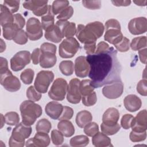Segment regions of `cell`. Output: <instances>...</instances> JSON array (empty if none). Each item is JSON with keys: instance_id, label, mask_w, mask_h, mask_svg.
Listing matches in <instances>:
<instances>
[{"instance_id": "obj_43", "label": "cell", "mask_w": 147, "mask_h": 147, "mask_svg": "<svg viewBox=\"0 0 147 147\" xmlns=\"http://www.w3.org/2000/svg\"><path fill=\"white\" fill-rule=\"evenodd\" d=\"M51 140L53 144L55 145H60L64 142L63 134L57 130H53L51 131Z\"/></svg>"}, {"instance_id": "obj_41", "label": "cell", "mask_w": 147, "mask_h": 147, "mask_svg": "<svg viewBox=\"0 0 147 147\" xmlns=\"http://www.w3.org/2000/svg\"><path fill=\"white\" fill-rule=\"evenodd\" d=\"M41 94L37 91L33 86L29 87L26 90V97L29 100L32 102L38 101L41 98Z\"/></svg>"}, {"instance_id": "obj_14", "label": "cell", "mask_w": 147, "mask_h": 147, "mask_svg": "<svg viewBox=\"0 0 147 147\" xmlns=\"http://www.w3.org/2000/svg\"><path fill=\"white\" fill-rule=\"evenodd\" d=\"M123 91V84L122 81H118L105 85L102 88V94L107 98L114 99L121 96Z\"/></svg>"}, {"instance_id": "obj_2", "label": "cell", "mask_w": 147, "mask_h": 147, "mask_svg": "<svg viewBox=\"0 0 147 147\" xmlns=\"http://www.w3.org/2000/svg\"><path fill=\"white\" fill-rule=\"evenodd\" d=\"M20 110L22 117V122L28 126L34 123L36 119L42 114V108L34 102L24 100L20 106Z\"/></svg>"}, {"instance_id": "obj_57", "label": "cell", "mask_w": 147, "mask_h": 147, "mask_svg": "<svg viewBox=\"0 0 147 147\" xmlns=\"http://www.w3.org/2000/svg\"><path fill=\"white\" fill-rule=\"evenodd\" d=\"M96 48V42L88 44H84V49H85L86 52L88 55L94 54L95 52Z\"/></svg>"}, {"instance_id": "obj_58", "label": "cell", "mask_w": 147, "mask_h": 147, "mask_svg": "<svg viewBox=\"0 0 147 147\" xmlns=\"http://www.w3.org/2000/svg\"><path fill=\"white\" fill-rule=\"evenodd\" d=\"M146 48H145L138 51L140 60L141 63L145 64L146 63Z\"/></svg>"}, {"instance_id": "obj_17", "label": "cell", "mask_w": 147, "mask_h": 147, "mask_svg": "<svg viewBox=\"0 0 147 147\" xmlns=\"http://www.w3.org/2000/svg\"><path fill=\"white\" fill-rule=\"evenodd\" d=\"M147 112L145 109L140 111L134 117L131 123V129L135 131L142 132L145 131L147 129Z\"/></svg>"}, {"instance_id": "obj_52", "label": "cell", "mask_w": 147, "mask_h": 147, "mask_svg": "<svg viewBox=\"0 0 147 147\" xmlns=\"http://www.w3.org/2000/svg\"><path fill=\"white\" fill-rule=\"evenodd\" d=\"M146 83H147L146 79H143L138 83L136 87L137 92L140 95L145 96L147 95Z\"/></svg>"}, {"instance_id": "obj_3", "label": "cell", "mask_w": 147, "mask_h": 147, "mask_svg": "<svg viewBox=\"0 0 147 147\" xmlns=\"http://www.w3.org/2000/svg\"><path fill=\"white\" fill-rule=\"evenodd\" d=\"M32 133V127L24 124L22 122L18 123L13 129L11 136L9 141L10 147H22L25 145V140Z\"/></svg>"}, {"instance_id": "obj_26", "label": "cell", "mask_w": 147, "mask_h": 147, "mask_svg": "<svg viewBox=\"0 0 147 147\" xmlns=\"http://www.w3.org/2000/svg\"><path fill=\"white\" fill-rule=\"evenodd\" d=\"M92 142L96 147L112 146L111 144V139L105 134L99 131L92 137Z\"/></svg>"}, {"instance_id": "obj_56", "label": "cell", "mask_w": 147, "mask_h": 147, "mask_svg": "<svg viewBox=\"0 0 147 147\" xmlns=\"http://www.w3.org/2000/svg\"><path fill=\"white\" fill-rule=\"evenodd\" d=\"M109 47H110L107 43L105 41H101L98 44L95 53H98L106 51L109 48Z\"/></svg>"}, {"instance_id": "obj_36", "label": "cell", "mask_w": 147, "mask_h": 147, "mask_svg": "<svg viewBox=\"0 0 147 147\" xmlns=\"http://www.w3.org/2000/svg\"><path fill=\"white\" fill-rule=\"evenodd\" d=\"M69 3V1L67 0H57L53 1L52 5L51 6L53 14L56 15L57 14H60L63 10L68 6Z\"/></svg>"}, {"instance_id": "obj_5", "label": "cell", "mask_w": 147, "mask_h": 147, "mask_svg": "<svg viewBox=\"0 0 147 147\" xmlns=\"http://www.w3.org/2000/svg\"><path fill=\"white\" fill-rule=\"evenodd\" d=\"M90 80L84 79L80 83V91L82 96V103L86 106H92L97 101V96L94 88L90 84Z\"/></svg>"}, {"instance_id": "obj_31", "label": "cell", "mask_w": 147, "mask_h": 147, "mask_svg": "<svg viewBox=\"0 0 147 147\" xmlns=\"http://www.w3.org/2000/svg\"><path fill=\"white\" fill-rule=\"evenodd\" d=\"M89 138L87 136L78 135L72 137L69 141V144L74 147H83L89 143Z\"/></svg>"}, {"instance_id": "obj_63", "label": "cell", "mask_w": 147, "mask_h": 147, "mask_svg": "<svg viewBox=\"0 0 147 147\" xmlns=\"http://www.w3.org/2000/svg\"><path fill=\"white\" fill-rule=\"evenodd\" d=\"M5 116L3 117V114H1V128H2L3 126V125L5 124Z\"/></svg>"}, {"instance_id": "obj_49", "label": "cell", "mask_w": 147, "mask_h": 147, "mask_svg": "<svg viewBox=\"0 0 147 147\" xmlns=\"http://www.w3.org/2000/svg\"><path fill=\"white\" fill-rule=\"evenodd\" d=\"M134 117L131 114H126L122 116V119L121 120V126L124 129H129L131 127V123Z\"/></svg>"}, {"instance_id": "obj_29", "label": "cell", "mask_w": 147, "mask_h": 147, "mask_svg": "<svg viewBox=\"0 0 147 147\" xmlns=\"http://www.w3.org/2000/svg\"><path fill=\"white\" fill-rule=\"evenodd\" d=\"M0 22L2 26L10 23H13V15L6 7L1 4L0 5Z\"/></svg>"}, {"instance_id": "obj_6", "label": "cell", "mask_w": 147, "mask_h": 147, "mask_svg": "<svg viewBox=\"0 0 147 147\" xmlns=\"http://www.w3.org/2000/svg\"><path fill=\"white\" fill-rule=\"evenodd\" d=\"M59 49V53L61 57L71 58L79 50L80 44L74 37L66 38L60 43Z\"/></svg>"}, {"instance_id": "obj_34", "label": "cell", "mask_w": 147, "mask_h": 147, "mask_svg": "<svg viewBox=\"0 0 147 147\" xmlns=\"http://www.w3.org/2000/svg\"><path fill=\"white\" fill-rule=\"evenodd\" d=\"M92 31L97 38H100L103 34L105 27L103 24L99 21H95L86 25Z\"/></svg>"}, {"instance_id": "obj_13", "label": "cell", "mask_w": 147, "mask_h": 147, "mask_svg": "<svg viewBox=\"0 0 147 147\" xmlns=\"http://www.w3.org/2000/svg\"><path fill=\"white\" fill-rule=\"evenodd\" d=\"M76 36L79 41L84 44L96 42L98 39L88 26L82 24L78 25Z\"/></svg>"}, {"instance_id": "obj_24", "label": "cell", "mask_w": 147, "mask_h": 147, "mask_svg": "<svg viewBox=\"0 0 147 147\" xmlns=\"http://www.w3.org/2000/svg\"><path fill=\"white\" fill-rule=\"evenodd\" d=\"M56 54L50 52H41L40 59V65L44 68H49L53 67L56 63Z\"/></svg>"}, {"instance_id": "obj_12", "label": "cell", "mask_w": 147, "mask_h": 147, "mask_svg": "<svg viewBox=\"0 0 147 147\" xmlns=\"http://www.w3.org/2000/svg\"><path fill=\"white\" fill-rule=\"evenodd\" d=\"M80 81L77 78L71 79L68 85L67 91V100L72 104H78L80 102L82 96L80 91Z\"/></svg>"}, {"instance_id": "obj_27", "label": "cell", "mask_w": 147, "mask_h": 147, "mask_svg": "<svg viewBox=\"0 0 147 147\" xmlns=\"http://www.w3.org/2000/svg\"><path fill=\"white\" fill-rule=\"evenodd\" d=\"M92 120V116L90 112L87 110H82L78 113L76 116V123L80 127H84Z\"/></svg>"}, {"instance_id": "obj_28", "label": "cell", "mask_w": 147, "mask_h": 147, "mask_svg": "<svg viewBox=\"0 0 147 147\" xmlns=\"http://www.w3.org/2000/svg\"><path fill=\"white\" fill-rule=\"evenodd\" d=\"M19 30V28L14 23L5 25L2 26L3 36L6 40H13Z\"/></svg>"}, {"instance_id": "obj_22", "label": "cell", "mask_w": 147, "mask_h": 147, "mask_svg": "<svg viewBox=\"0 0 147 147\" xmlns=\"http://www.w3.org/2000/svg\"><path fill=\"white\" fill-rule=\"evenodd\" d=\"M119 118V113L114 107L109 108L103 114L102 123L107 125H114L118 123Z\"/></svg>"}, {"instance_id": "obj_19", "label": "cell", "mask_w": 147, "mask_h": 147, "mask_svg": "<svg viewBox=\"0 0 147 147\" xmlns=\"http://www.w3.org/2000/svg\"><path fill=\"white\" fill-rule=\"evenodd\" d=\"M61 32L63 37H72L76 33V25L74 22H70L68 21H57L56 23Z\"/></svg>"}, {"instance_id": "obj_47", "label": "cell", "mask_w": 147, "mask_h": 147, "mask_svg": "<svg viewBox=\"0 0 147 147\" xmlns=\"http://www.w3.org/2000/svg\"><path fill=\"white\" fill-rule=\"evenodd\" d=\"M74 14V9L72 6H68L67 8L63 10L57 16V19L60 21H67Z\"/></svg>"}, {"instance_id": "obj_7", "label": "cell", "mask_w": 147, "mask_h": 147, "mask_svg": "<svg viewBox=\"0 0 147 147\" xmlns=\"http://www.w3.org/2000/svg\"><path fill=\"white\" fill-rule=\"evenodd\" d=\"M68 83L63 78H57L53 82L49 92V98L55 100H63L67 93Z\"/></svg>"}, {"instance_id": "obj_30", "label": "cell", "mask_w": 147, "mask_h": 147, "mask_svg": "<svg viewBox=\"0 0 147 147\" xmlns=\"http://www.w3.org/2000/svg\"><path fill=\"white\" fill-rule=\"evenodd\" d=\"M54 16L52 10V6L49 5L48 13L41 17V25L44 30H46L55 25Z\"/></svg>"}, {"instance_id": "obj_48", "label": "cell", "mask_w": 147, "mask_h": 147, "mask_svg": "<svg viewBox=\"0 0 147 147\" xmlns=\"http://www.w3.org/2000/svg\"><path fill=\"white\" fill-rule=\"evenodd\" d=\"M114 46L117 50L119 52H127L130 48V41L127 38L123 36L122 40L115 44Z\"/></svg>"}, {"instance_id": "obj_38", "label": "cell", "mask_w": 147, "mask_h": 147, "mask_svg": "<svg viewBox=\"0 0 147 147\" xmlns=\"http://www.w3.org/2000/svg\"><path fill=\"white\" fill-rule=\"evenodd\" d=\"M100 128L103 133L107 136H111L116 134L120 130L121 126L118 123L114 125H107L102 123Z\"/></svg>"}, {"instance_id": "obj_35", "label": "cell", "mask_w": 147, "mask_h": 147, "mask_svg": "<svg viewBox=\"0 0 147 147\" xmlns=\"http://www.w3.org/2000/svg\"><path fill=\"white\" fill-rule=\"evenodd\" d=\"M47 3L48 1H26L23 2L22 5L24 8L33 11L42 6L47 5Z\"/></svg>"}, {"instance_id": "obj_33", "label": "cell", "mask_w": 147, "mask_h": 147, "mask_svg": "<svg viewBox=\"0 0 147 147\" xmlns=\"http://www.w3.org/2000/svg\"><path fill=\"white\" fill-rule=\"evenodd\" d=\"M59 67L61 72L65 76L71 75L74 72V64L71 60L62 61L60 63Z\"/></svg>"}, {"instance_id": "obj_32", "label": "cell", "mask_w": 147, "mask_h": 147, "mask_svg": "<svg viewBox=\"0 0 147 147\" xmlns=\"http://www.w3.org/2000/svg\"><path fill=\"white\" fill-rule=\"evenodd\" d=\"M146 36L135 37L132 40L130 47L133 51H139L141 49L146 48Z\"/></svg>"}, {"instance_id": "obj_39", "label": "cell", "mask_w": 147, "mask_h": 147, "mask_svg": "<svg viewBox=\"0 0 147 147\" xmlns=\"http://www.w3.org/2000/svg\"><path fill=\"white\" fill-rule=\"evenodd\" d=\"M5 123L10 126L17 125L20 122V117L17 113L10 111L7 113L5 115Z\"/></svg>"}, {"instance_id": "obj_25", "label": "cell", "mask_w": 147, "mask_h": 147, "mask_svg": "<svg viewBox=\"0 0 147 147\" xmlns=\"http://www.w3.org/2000/svg\"><path fill=\"white\" fill-rule=\"evenodd\" d=\"M59 130L66 137H69L74 135L75 128L72 123L68 120H60L57 124Z\"/></svg>"}, {"instance_id": "obj_37", "label": "cell", "mask_w": 147, "mask_h": 147, "mask_svg": "<svg viewBox=\"0 0 147 147\" xmlns=\"http://www.w3.org/2000/svg\"><path fill=\"white\" fill-rule=\"evenodd\" d=\"M52 127L51 123L45 118L40 119L36 123V130L37 132H44L48 133Z\"/></svg>"}, {"instance_id": "obj_44", "label": "cell", "mask_w": 147, "mask_h": 147, "mask_svg": "<svg viewBox=\"0 0 147 147\" xmlns=\"http://www.w3.org/2000/svg\"><path fill=\"white\" fill-rule=\"evenodd\" d=\"M130 140L134 142H141L144 141L146 138V131H135L132 130L129 135Z\"/></svg>"}, {"instance_id": "obj_59", "label": "cell", "mask_w": 147, "mask_h": 147, "mask_svg": "<svg viewBox=\"0 0 147 147\" xmlns=\"http://www.w3.org/2000/svg\"><path fill=\"white\" fill-rule=\"evenodd\" d=\"M8 63L6 59L1 57L0 58V72L8 70Z\"/></svg>"}, {"instance_id": "obj_15", "label": "cell", "mask_w": 147, "mask_h": 147, "mask_svg": "<svg viewBox=\"0 0 147 147\" xmlns=\"http://www.w3.org/2000/svg\"><path fill=\"white\" fill-rule=\"evenodd\" d=\"M128 29L134 35H138L145 33L147 30L146 18L144 17H140L131 20L128 24Z\"/></svg>"}, {"instance_id": "obj_55", "label": "cell", "mask_w": 147, "mask_h": 147, "mask_svg": "<svg viewBox=\"0 0 147 147\" xmlns=\"http://www.w3.org/2000/svg\"><path fill=\"white\" fill-rule=\"evenodd\" d=\"M41 55V52L40 48H36L33 50L31 54V59L34 64L37 65L39 63Z\"/></svg>"}, {"instance_id": "obj_11", "label": "cell", "mask_w": 147, "mask_h": 147, "mask_svg": "<svg viewBox=\"0 0 147 147\" xmlns=\"http://www.w3.org/2000/svg\"><path fill=\"white\" fill-rule=\"evenodd\" d=\"M26 33L28 38L32 41L39 40L42 36V27L37 18L30 17L28 19L26 25Z\"/></svg>"}, {"instance_id": "obj_61", "label": "cell", "mask_w": 147, "mask_h": 147, "mask_svg": "<svg viewBox=\"0 0 147 147\" xmlns=\"http://www.w3.org/2000/svg\"><path fill=\"white\" fill-rule=\"evenodd\" d=\"M133 2L138 6H146L147 1H133Z\"/></svg>"}, {"instance_id": "obj_10", "label": "cell", "mask_w": 147, "mask_h": 147, "mask_svg": "<svg viewBox=\"0 0 147 147\" xmlns=\"http://www.w3.org/2000/svg\"><path fill=\"white\" fill-rule=\"evenodd\" d=\"M31 60V55L28 51H21L16 53L10 59V67L14 71L23 69Z\"/></svg>"}, {"instance_id": "obj_16", "label": "cell", "mask_w": 147, "mask_h": 147, "mask_svg": "<svg viewBox=\"0 0 147 147\" xmlns=\"http://www.w3.org/2000/svg\"><path fill=\"white\" fill-rule=\"evenodd\" d=\"M74 69L75 75L79 78H85L88 75L90 67L86 56H80L75 59Z\"/></svg>"}, {"instance_id": "obj_8", "label": "cell", "mask_w": 147, "mask_h": 147, "mask_svg": "<svg viewBox=\"0 0 147 147\" xmlns=\"http://www.w3.org/2000/svg\"><path fill=\"white\" fill-rule=\"evenodd\" d=\"M53 79L54 74L52 71H41L37 74L34 86L39 92L45 93Z\"/></svg>"}, {"instance_id": "obj_1", "label": "cell", "mask_w": 147, "mask_h": 147, "mask_svg": "<svg viewBox=\"0 0 147 147\" xmlns=\"http://www.w3.org/2000/svg\"><path fill=\"white\" fill-rule=\"evenodd\" d=\"M86 60L90 67V84L94 88L121 80L122 66L117 58V51L113 47L103 52L87 55Z\"/></svg>"}, {"instance_id": "obj_45", "label": "cell", "mask_w": 147, "mask_h": 147, "mask_svg": "<svg viewBox=\"0 0 147 147\" xmlns=\"http://www.w3.org/2000/svg\"><path fill=\"white\" fill-rule=\"evenodd\" d=\"M20 1L5 0L3 1V5L6 7L11 13L17 12L20 7Z\"/></svg>"}, {"instance_id": "obj_20", "label": "cell", "mask_w": 147, "mask_h": 147, "mask_svg": "<svg viewBox=\"0 0 147 147\" xmlns=\"http://www.w3.org/2000/svg\"><path fill=\"white\" fill-rule=\"evenodd\" d=\"M123 104L127 110L130 112H134L141 108L142 102L140 98L137 95L130 94L125 98Z\"/></svg>"}, {"instance_id": "obj_42", "label": "cell", "mask_w": 147, "mask_h": 147, "mask_svg": "<svg viewBox=\"0 0 147 147\" xmlns=\"http://www.w3.org/2000/svg\"><path fill=\"white\" fill-rule=\"evenodd\" d=\"M99 131V127L95 122H90L84 127V133L89 137H93Z\"/></svg>"}, {"instance_id": "obj_51", "label": "cell", "mask_w": 147, "mask_h": 147, "mask_svg": "<svg viewBox=\"0 0 147 147\" xmlns=\"http://www.w3.org/2000/svg\"><path fill=\"white\" fill-rule=\"evenodd\" d=\"M82 4L87 9L96 10L101 7L102 2L100 1H82Z\"/></svg>"}, {"instance_id": "obj_46", "label": "cell", "mask_w": 147, "mask_h": 147, "mask_svg": "<svg viewBox=\"0 0 147 147\" xmlns=\"http://www.w3.org/2000/svg\"><path fill=\"white\" fill-rule=\"evenodd\" d=\"M28 36L24 30L20 29L13 40L18 44L24 45L28 42Z\"/></svg>"}, {"instance_id": "obj_18", "label": "cell", "mask_w": 147, "mask_h": 147, "mask_svg": "<svg viewBox=\"0 0 147 147\" xmlns=\"http://www.w3.org/2000/svg\"><path fill=\"white\" fill-rule=\"evenodd\" d=\"M50 138L48 133L37 132L33 138L29 139L25 142L26 146L46 147L50 144Z\"/></svg>"}, {"instance_id": "obj_62", "label": "cell", "mask_w": 147, "mask_h": 147, "mask_svg": "<svg viewBox=\"0 0 147 147\" xmlns=\"http://www.w3.org/2000/svg\"><path fill=\"white\" fill-rule=\"evenodd\" d=\"M1 52H3L6 49V44L5 42H3V40L2 39H1Z\"/></svg>"}, {"instance_id": "obj_53", "label": "cell", "mask_w": 147, "mask_h": 147, "mask_svg": "<svg viewBox=\"0 0 147 147\" xmlns=\"http://www.w3.org/2000/svg\"><path fill=\"white\" fill-rule=\"evenodd\" d=\"M40 49L41 52H50L55 54H56V46L49 42H44L42 44Z\"/></svg>"}, {"instance_id": "obj_60", "label": "cell", "mask_w": 147, "mask_h": 147, "mask_svg": "<svg viewBox=\"0 0 147 147\" xmlns=\"http://www.w3.org/2000/svg\"><path fill=\"white\" fill-rule=\"evenodd\" d=\"M111 2L116 6H127L131 3L130 1H111Z\"/></svg>"}, {"instance_id": "obj_23", "label": "cell", "mask_w": 147, "mask_h": 147, "mask_svg": "<svg viewBox=\"0 0 147 147\" xmlns=\"http://www.w3.org/2000/svg\"><path fill=\"white\" fill-rule=\"evenodd\" d=\"M45 38L48 41L58 43L61 41L63 36L60 29L55 24L45 30Z\"/></svg>"}, {"instance_id": "obj_9", "label": "cell", "mask_w": 147, "mask_h": 147, "mask_svg": "<svg viewBox=\"0 0 147 147\" xmlns=\"http://www.w3.org/2000/svg\"><path fill=\"white\" fill-rule=\"evenodd\" d=\"M0 83L5 90L10 92L17 91L21 87L19 79L9 69L0 72Z\"/></svg>"}, {"instance_id": "obj_21", "label": "cell", "mask_w": 147, "mask_h": 147, "mask_svg": "<svg viewBox=\"0 0 147 147\" xmlns=\"http://www.w3.org/2000/svg\"><path fill=\"white\" fill-rule=\"evenodd\" d=\"M63 109V105L56 101L49 102L45 107L46 114L53 119H59L62 113Z\"/></svg>"}, {"instance_id": "obj_54", "label": "cell", "mask_w": 147, "mask_h": 147, "mask_svg": "<svg viewBox=\"0 0 147 147\" xmlns=\"http://www.w3.org/2000/svg\"><path fill=\"white\" fill-rule=\"evenodd\" d=\"M14 21L13 23L16 24L20 29H22L25 24V20L20 13L13 15Z\"/></svg>"}, {"instance_id": "obj_50", "label": "cell", "mask_w": 147, "mask_h": 147, "mask_svg": "<svg viewBox=\"0 0 147 147\" xmlns=\"http://www.w3.org/2000/svg\"><path fill=\"white\" fill-rule=\"evenodd\" d=\"M74 115L73 109L68 106H63L62 113L59 118V120H69L71 119Z\"/></svg>"}, {"instance_id": "obj_4", "label": "cell", "mask_w": 147, "mask_h": 147, "mask_svg": "<svg viewBox=\"0 0 147 147\" xmlns=\"http://www.w3.org/2000/svg\"><path fill=\"white\" fill-rule=\"evenodd\" d=\"M105 40L114 45L121 41L123 37L121 30V25L117 20H107L105 23Z\"/></svg>"}, {"instance_id": "obj_40", "label": "cell", "mask_w": 147, "mask_h": 147, "mask_svg": "<svg viewBox=\"0 0 147 147\" xmlns=\"http://www.w3.org/2000/svg\"><path fill=\"white\" fill-rule=\"evenodd\" d=\"M34 75V71L32 69L27 68L22 72L20 75V78L24 84H29L32 83Z\"/></svg>"}]
</instances>
